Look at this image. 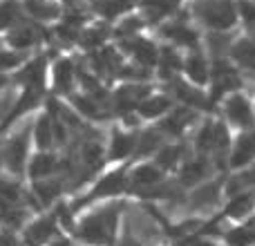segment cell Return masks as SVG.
<instances>
[{"mask_svg":"<svg viewBox=\"0 0 255 246\" xmlns=\"http://www.w3.org/2000/svg\"><path fill=\"white\" fill-rule=\"evenodd\" d=\"M31 125L34 117H20L16 125L0 139V150H2V170L11 177H25L27 161L31 157Z\"/></svg>","mask_w":255,"mask_h":246,"instance_id":"1","label":"cell"},{"mask_svg":"<svg viewBox=\"0 0 255 246\" xmlns=\"http://www.w3.org/2000/svg\"><path fill=\"white\" fill-rule=\"evenodd\" d=\"M119 204H108L97 211L88 213L83 220L76 224V235L90 246H110L115 242L117 224H119Z\"/></svg>","mask_w":255,"mask_h":246,"instance_id":"2","label":"cell"},{"mask_svg":"<svg viewBox=\"0 0 255 246\" xmlns=\"http://www.w3.org/2000/svg\"><path fill=\"white\" fill-rule=\"evenodd\" d=\"M45 38V29L40 22L31 20V18H22L18 25H13L11 29L7 31V38H4V43H7V47L16 49V52H31L34 47H38L40 43H43Z\"/></svg>","mask_w":255,"mask_h":246,"instance_id":"3","label":"cell"},{"mask_svg":"<svg viewBox=\"0 0 255 246\" xmlns=\"http://www.w3.org/2000/svg\"><path fill=\"white\" fill-rule=\"evenodd\" d=\"M197 13L213 29H231L238 22V7L231 0H204L197 7Z\"/></svg>","mask_w":255,"mask_h":246,"instance_id":"4","label":"cell"},{"mask_svg":"<svg viewBox=\"0 0 255 246\" xmlns=\"http://www.w3.org/2000/svg\"><path fill=\"white\" fill-rule=\"evenodd\" d=\"M45 76H47V58L43 54H38L34 58H27L18 67L11 83L18 85L20 90H40V92H45Z\"/></svg>","mask_w":255,"mask_h":246,"instance_id":"5","label":"cell"},{"mask_svg":"<svg viewBox=\"0 0 255 246\" xmlns=\"http://www.w3.org/2000/svg\"><path fill=\"white\" fill-rule=\"evenodd\" d=\"M58 233V215H43L27 222L20 229V240L25 246H43Z\"/></svg>","mask_w":255,"mask_h":246,"instance_id":"6","label":"cell"},{"mask_svg":"<svg viewBox=\"0 0 255 246\" xmlns=\"http://www.w3.org/2000/svg\"><path fill=\"white\" fill-rule=\"evenodd\" d=\"M63 172V159L52 150H38L36 154H31L27 161V172L31 181L36 179H47V177L61 175Z\"/></svg>","mask_w":255,"mask_h":246,"instance_id":"7","label":"cell"},{"mask_svg":"<svg viewBox=\"0 0 255 246\" xmlns=\"http://www.w3.org/2000/svg\"><path fill=\"white\" fill-rule=\"evenodd\" d=\"M159 184H161V170L157 166H150V163L134 168L128 175V188L132 193L141 195V197H152L154 190L159 188Z\"/></svg>","mask_w":255,"mask_h":246,"instance_id":"8","label":"cell"},{"mask_svg":"<svg viewBox=\"0 0 255 246\" xmlns=\"http://www.w3.org/2000/svg\"><path fill=\"white\" fill-rule=\"evenodd\" d=\"M126 188H128V175L124 168H119V170H112V172H108L106 177H101V179L97 181V186L92 188V193L81 204H88V202L103 199V197H117V195H121ZM81 204H76V206H81Z\"/></svg>","mask_w":255,"mask_h":246,"instance_id":"9","label":"cell"},{"mask_svg":"<svg viewBox=\"0 0 255 246\" xmlns=\"http://www.w3.org/2000/svg\"><path fill=\"white\" fill-rule=\"evenodd\" d=\"M65 193V179L61 175L47 177V179L31 181V197L38 204V208H47Z\"/></svg>","mask_w":255,"mask_h":246,"instance_id":"10","label":"cell"},{"mask_svg":"<svg viewBox=\"0 0 255 246\" xmlns=\"http://www.w3.org/2000/svg\"><path fill=\"white\" fill-rule=\"evenodd\" d=\"M76 65L72 58H58L52 67V83H54V92L56 94H65L70 97L74 92V85L79 81L76 76Z\"/></svg>","mask_w":255,"mask_h":246,"instance_id":"11","label":"cell"},{"mask_svg":"<svg viewBox=\"0 0 255 246\" xmlns=\"http://www.w3.org/2000/svg\"><path fill=\"white\" fill-rule=\"evenodd\" d=\"M148 97V88L145 85H139V83H130V85H124L119 88L115 94H112V108H115L119 115H128V112L136 110L139 103Z\"/></svg>","mask_w":255,"mask_h":246,"instance_id":"12","label":"cell"},{"mask_svg":"<svg viewBox=\"0 0 255 246\" xmlns=\"http://www.w3.org/2000/svg\"><path fill=\"white\" fill-rule=\"evenodd\" d=\"M70 101H72V106H74V110L79 112V117H85V119L103 121L110 117L106 99H97L85 92V94H72Z\"/></svg>","mask_w":255,"mask_h":246,"instance_id":"13","label":"cell"},{"mask_svg":"<svg viewBox=\"0 0 255 246\" xmlns=\"http://www.w3.org/2000/svg\"><path fill=\"white\" fill-rule=\"evenodd\" d=\"M90 65H92V70H94V76H110V74H119L121 72L124 58L112 47H103L90 56Z\"/></svg>","mask_w":255,"mask_h":246,"instance_id":"14","label":"cell"},{"mask_svg":"<svg viewBox=\"0 0 255 246\" xmlns=\"http://www.w3.org/2000/svg\"><path fill=\"white\" fill-rule=\"evenodd\" d=\"M224 112L233 125H238V127L253 125V108H251V103L247 101V97H242V94H233V97L226 99Z\"/></svg>","mask_w":255,"mask_h":246,"instance_id":"15","label":"cell"},{"mask_svg":"<svg viewBox=\"0 0 255 246\" xmlns=\"http://www.w3.org/2000/svg\"><path fill=\"white\" fill-rule=\"evenodd\" d=\"M240 88V76L229 63L215 61L213 67V99H220V94L233 92Z\"/></svg>","mask_w":255,"mask_h":246,"instance_id":"16","label":"cell"},{"mask_svg":"<svg viewBox=\"0 0 255 246\" xmlns=\"http://www.w3.org/2000/svg\"><path fill=\"white\" fill-rule=\"evenodd\" d=\"M255 159V127L251 125L247 132L238 136L233 150H231V166L247 168Z\"/></svg>","mask_w":255,"mask_h":246,"instance_id":"17","label":"cell"},{"mask_svg":"<svg viewBox=\"0 0 255 246\" xmlns=\"http://www.w3.org/2000/svg\"><path fill=\"white\" fill-rule=\"evenodd\" d=\"M31 141L38 150H54L56 136H54V117L49 112L36 117L31 125Z\"/></svg>","mask_w":255,"mask_h":246,"instance_id":"18","label":"cell"},{"mask_svg":"<svg viewBox=\"0 0 255 246\" xmlns=\"http://www.w3.org/2000/svg\"><path fill=\"white\" fill-rule=\"evenodd\" d=\"M22 11L27 18L40 22V25L61 18V7L52 0H22Z\"/></svg>","mask_w":255,"mask_h":246,"instance_id":"19","label":"cell"},{"mask_svg":"<svg viewBox=\"0 0 255 246\" xmlns=\"http://www.w3.org/2000/svg\"><path fill=\"white\" fill-rule=\"evenodd\" d=\"M124 49H128V52L134 56V61L141 63V65H154V63L159 61L157 47H154L150 40L139 38V36H130V38H126Z\"/></svg>","mask_w":255,"mask_h":246,"instance_id":"20","label":"cell"},{"mask_svg":"<svg viewBox=\"0 0 255 246\" xmlns=\"http://www.w3.org/2000/svg\"><path fill=\"white\" fill-rule=\"evenodd\" d=\"M220 202V184L211 181V184H204L202 188H197L190 197V208L193 211H211L213 206H217Z\"/></svg>","mask_w":255,"mask_h":246,"instance_id":"21","label":"cell"},{"mask_svg":"<svg viewBox=\"0 0 255 246\" xmlns=\"http://www.w3.org/2000/svg\"><path fill=\"white\" fill-rule=\"evenodd\" d=\"M25 18L22 0H2L0 2V31H9Z\"/></svg>","mask_w":255,"mask_h":246,"instance_id":"22","label":"cell"},{"mask_svg":"<svg viewBox=\"0 0 255 246\" xmlns=\"http://www.w3.org/2000/svg\"><path fill=\"white\" fill-rule=\"evenodd\" d=\"M134 145H136L134 134L115 130L112 132V141H110V159H126L128 154L134 152Z\"/></svg>","mask_w":255,"mask_h":246,"instance_id":"23","label":"cell"},{"mask_svg":"<svg viewBox=\"0 0 255 246\" xmlns=\"http://www.w3.org/2000/svg\"><path fill=\"white\" fill-rule=\"evenodd\" d=\"M163 34H166L170 40L179 43V45H186V47H197V34H195V31L181 20H172L170 25H166L163 27Z\"/></svg>","mask_w":255,"mask_h":246,"instance_id":"24","label":"cell"},{"mask_svg":"<svg viewBox=\"0 0 255 246\" xmlns=\"http://www.w3.org/2000/svg\"><path fill=\"white\" fill-rule=\"evenodd\" d=\"M208 175V159L206 157H197V159H190V161L184 163L181 168V184L186 186H193L197 181H204Z\"/></svg>","mask_w":255,"mask_h":246,"instance_id":"25","label":"cell"},{"mask_svg":"<svg viewBox=\"0 0 255 246\" xmlns=\"http://www.w3.org/2000/svg\"><path fill=\"white\" fill-rule=\"evenodd\" d=\"M190 119H193V110L181 108V110L172 112V115L168 117L161 125H159V130H161L163 134H181V132H184V127L190 123Z\"/></svg>","mask_w":255,"mask_h":246,"instance_id":"26","label":"cell"},{"mask_svg":"<svg viewBox=\"0 0 255 246\" xmlns=\"http://www.w3.org/2000/svg\"><path fill=\"white\" fill-rule=\"evenodd\" d=\"M163 139V132L159 127H150V130L141 132V136H136V145H134V152L139 157H145V154L154 152V150L161 145Z\"/></svg>","mask_w":255,"mask_h":246,"instance_id":"27","label":"cell"},{"mask_svg":"<svg viewBox=\"0 0 255 246\" xmlns=\"http://www.w3.org/2000/svg\"><path fill=\"white\" fill-rule=\"evenodd\" d=\"M136 110L145 119H154V117H161L166 110H170V101H168V97H145Z\"/></svg>","mask_w":255,"mask_h":246,"instance_id":"28","label":"cell"},{"mask_svg":"<svg viewBox=\"0 0 255 246\" xmlns=\"http://www.w3.org/2000/svg\"><path fill=\"white\" fill-rule=\"evenodd\" d=\"M134 4V0H92V7L97 13H101L103 18H115L119 13L128 11Z\"/></svg>","mask_w":255,"mask_h":246,"instance_id":"29","label":"cell"},{"mask_svg":"<svg viewBox=\"0 0 255 246\" xmlns=\"http://www.w3.org/2000/svg\"><path fill=\"white\" fill-rule=\"evenodd\" d=\"M233 54H235V61H238L240 65L255 72V36L249 40H240V43L233 47Z\"/></svg>","mask_w":255,"mask_h":246,"instance_id":"30","label":"cell"},{"mask_svg":"<svg viewBox=\"0 0 255 246\" xmlns=\"http://www.w3.org/2000/svg\"><path fill=\"white\" fill-rule=\"evenodd\" d=\"M184 70L195 83H206L208 81V65H206L202 54H193V56L186 58Z\"/></svg>","mask_w":255,"mask_h":246,"instance_id":"31","label":"cell"},{"mask_svg":"<svg viewBox=\"0 0 255 246\" xmlns=\"http://www.w3.org/2000/svg\"><path fill=\"white\" fill-rule=\"evenodd\" d=\"M25 61H27L25 52H16V49H11V47H0V72H2V74L16 72Z\"/></svg>","mask_w":255,"mask_h":246,"instance_id":"32","label":"cell"},{"mask_svg":"<svg viewBox=\"0 0 255 246\" xmlns=\"http://www.w3.org/2000/svg\"><path fill=\"white\" fill-rule=\"evenodd\" d=\"M253 206H255V197H253V195L251 193H240L238 197H235L233 202L229 204V208H226V215L240 220V217H247L249 213L253 211Z\"/></svg>","mask_w":255,"mask_h":246,"instance_id":"33","label":"cell"},{"mask_svg":"<svg viewBox=\"0 0 255 246\" xmlns=\"http://www.w3.org/2000/svg\"><path fill=\"white\" fill-rule=\"evenodd\" d=\"M175 2L177 0H145V16L150 18L152 22L161 20V18H166L168 13L175 9Z\"/></svg>","mask_w":255,"mask_h":246,"instance_id":"34","label":"cell"},{"mask_svg":"<svg viewBox=\"0 0 255 246\" xmlns=\"http://www.w3.org/2000/svg\"><path fill=\"white\" fill-rule=\"evenodd\" d=\"M175 94H177V97H179L188 108H202L204 103H206V99H204L202 92H197V90L188 88V85L181 83V81H175Z\"/></svg>","mask_w":255,"mask_h":246,"instance_id":"35","label":"cell"},{"mask_svg":"<svg viewBox=\"0 0 255 246\" xmlns=\"http://www.w3.org/2000/svg\"><path fill=\"white\" fill-rule=\"evenodd\" d=\"M16 103H18V92L11 88V85L0 90V121H7L9 117H13Z\"/></svg>","mask_w":255,"mask_h":246,"instance_id":"36","label":"cell"},{"mask_svg":"<svg viewBox=\"0 0 255 246\" xmlns=\"http://www.w3.org/2000/svg\"><path fill=\"white\" fill-rule=\"evenodd\" d=\"M226 242L231 246H251L255 244V222L253 224H247L242 229H235L226 235Z\"/></svg>","mask_w":255,"mask_h":246,"instance_id":"37","label":"cell"},{"mask_svg":"<svg viewBox=\"0 0 255 246\" xmlns=\"http://www.w3.org/2000/svg\"><path fill=\"white\" fill-rule=\"evenodd\" d=\"M157 63H159V70H161V76H163V79L172 76V74H175V70H179V67L184 65V63H181V58L177 56L172 49H163Z\"/></svg>","mask_w":255,"mask_h":246,"instance_id":"38","label":"cell"},{"mask_svg":"<svg viewBox=\"0 0 255 246\" xmlns=\"http://www.w3.org/2000/svg\"><path fill=\"white\" fill-rule=\"evenodd\" d=\"M179 157H181L179 145H166V148L159 150L157 163H159V168H172L177 161H179Z\"/></svg>","mask_w":255,"mask_h":246,"instance_id":"39","label":"cell"},{"mask_svg":"<svg viewBox=\"0 0 255 246\" xmlns=\"http://www.w3.org/2000/svg\"><path fill=\"white\" fill-rule=\"evenodd\" d=\"M247 186H255V168H251V170H244V172H240L238 177H233V179H231V184H229V193L235 195L238 190L242 193Z\"/></svg>","mask_w":255,"mask_h":246,"instance_id":"40","label":"cell"},{"mask_svg":"<svg viewBox=\"0 0 255 246\" xmlns=\"http://www.w3.org/2000/svg\"><path fill=\"white\" fill-rule=\"evenodd\" d=\"M106 34L108 31L103 29V27H92V29L81 31L79 43L83 45V47H97V45H101V40L106 38Z\"/></svg>","mask_w":255,"mask_h":246,"instance_id":"41","label":"cell"},{"mask_svg":"<svg viewBox=\"0 0 255 246\" xmlns=\"http://www.w3.org/2000/svg\"><path fill=\"white\" fill-rule=\"evenodd\" d=\"M238 11H240V16H242V20L247 22L251 29H255V2H251V0H240Z\"/></svg>","mask_w":255,"mask_h":246,"instance_id":"42","label":"cell"},{"mask_svg":"<svg viewBox=\"0 0 255 246\" xmlns=\"http://www.w3.org/2000/svg\"><path fill=\"white\" fill-rule=\"evenodd\" d=\"M141 25H143V22H141L139 18H128V20H124L117 27V34L124 36V38H130V36H134L136 31L141 29Z\"/></svg>","mask_w":255,"mask_h":246,"instance_id":"43","label":"cell"},{"mask_svg":"<svg viewBox=\"0 0 255 246\" xmlns=\"http://www.w3.org/2000/svg\"><path fill=\"white\" fill-rule=\"evenodd\" d=\"M7 85H11V79H9L7 74H2V72H0V90L7 88Z\"/></svg>","mask_w":255,"mask_h":246,"instance_id":"44","label":"cell"},{"mask_svg":"<svg viewBox=\"0 0 255 246\" xmlns=\"http://www.w3.org/2000/svg\"><path fill=\"white\" fill-rule=\"evenodd\" d=\"M190 246H217V244L208 242V240H197V242H195V244H190Z\"/></svg>","mask_w":255,"mask_h":246,"instance_id":"45","label":"cell"},{"mask_svg":"<svg viewBox=\"0 0 255 246\" xmlns=\"http://www.w3.org/2000/svg\"><path fill=\"white\" fill-rule=\"evenodd\" d=\"M67 2H70L72 7H74V4H76V2H81V0H67Z\"/></svg>","mask_w":255,"mask_h":246,"instance_id":"46","label":"cell"},{"mask_svg":"<svg viewBox=\"0 0 255 246\" xmlns=\"http://www.w3.org/2000/svg\"><path fill=\"white\" fill-rule=\"evenodd\" d=\"M0 47H2V43H0Z\"/></svg>","mask_w":255,"mask_h":246,"instance_id":"47","label":"cell"},{"mask_svg":"<svg viewBox=\"0 0 255 246\" xmlns=\"http://www.w3.org/2000/svg\"><path fill=\"white\" fill-rule=\"evenodd\" d=\"M0 2H2V0H0Z\"/></svg>","mask_w":255,"mask_h":246,"instance_id":"48","label":"cell"}]
</instances>
